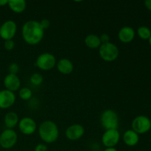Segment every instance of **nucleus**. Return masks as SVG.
<instances>
[{
	"label": "nucleus",
	"mask_w": 151,
	"mask_h": 151,
	"mask_svg": "<svg viewBox=\"0 0 151 151\" xmlns=\"http://www.w3.org/2000/svg\"><path fill=\"white\" fill-rule=\"evenodd\" d=\"M103 151H118L115 147H109V148H106Z\"/></svg>",
	"instance_id": "obj_30"
},
{
	"label": "nucleus",
	"mask_w": 151,
	"mask_h": 151,
	"mask_svg": "<svg viewBox=\"0 0 151 151\" xmlns=\"http://www.w3.org/2000/svg\"><path fill=\"white\" fill-rule=\"evenodd\" d=\"M7 5L14 13H22L26 9L27 3L24 0H10Z\"/></svg>",
	"instance_id": "obj_19"
},
{
	"label": "nucleus",
	"mask_w": 151,
	"mask_h": 151,
	"mask_svg": "<svg viewBox=\"0 0 151 151\" xmlns=\"http://www.w3.org/2000/svg\"><path fill=\"white\" fill-rule=\"evenodd\" d=\"M84 42L87 47H88L89 49H93V50L99 49L102 44L100 36L95 35V34H89L87 35L85 38Z\"/></svg>",
	"instance_id": "obj_18"
},
{
	"label": "nucleus",
	"mask_w": 151,
	"mask_h": 151,
	"mask_svg": "<svg viewBox=\"0 0 151 151\" xmlns=\"http://www.w3.org/2000/svg\"><path fill=\"white\" fill-rule=\"evenodd\" d=\"M139 140V134L133 130H128L123 134V142L126 145L133 147L137 145Z\"/></svg>",
	"instance_id": "obj_16"
},
{
	"label": "nucleus",
	"mask_w": 151,
	"mask_h": 151,
	"mask_svg": "<svg viewBox=\"0 0 151 151\" xmlns=\"http://www.w3.org/2000/svg\"><path fill=\"white\" fill-rule=\"evenodd\" d=\"M44 81V78L41 74L40 73H34L32 74L29 78V81L31 83L35 86H38L41 85Z\"/></svg>",
	"instance_id": "obj_22"
},
{
	"label": "nucleus",
	"mask_w": 151,
	"mask_h": 151,
	"mask_svg": "<svg viewBox=\"0 0 151 151\" xmlns=\"http://www.w3.org/2000/svg\"><path fill=\"white\" fill-rule=\"evenodd\" d=\"M150 126H151V119H150Z\"/></svg>",
	"instance_id": "obj_32"
},
{
	"label": "nucleus",
	"mask_w": 151,
	"mask_h": 151,
	"mask_svg": "<svg viewBox=\"0 0 151 151\" xmlns=\"http://www.w3.org/2000/svg\"><path fill=\"white\" fill-rule=\"evenodd\" d=\"M100 41H101L102 44H107V43L110 42V36L106 33H103L100 36Z\"/></svg>",
	"instance_id": "obj_25"
},
{
	"label": "nucleus",
	"mask_w": 151,
	"mask_h": 151,
	"mask_svg": "<svg viewBox=\"0 0 151 151\" xmlns=\"http://www.w3.org/2000/svg\"><path fill=\"white\" fill-rule=\"evenodd\" d=\"M57 64L56 58L50 52H44L38 56L35 65L38 69L44 71L51 70Z\"/></svg>",
	"instance_id": "obj_5"
},
{
	"label": "nucleus",
	"mask_w": 151,
	"mask_h": 151,
	"mask_svg": "<svg viewBox=\"0 0 151 151\" xmlns=\"http://www.w3.org/2000/svg\"><path fill=\"white\" fill-rule=\"evenodd\" d=\"M100 123L106 130L117 129L119 127V117L115 111L105 110L100 116Z\"/></svg>",
	"instance_id": "obj_3"
},
{
	"label": "nucleus",
	"mask_w": 151,
	"mask_h": 151,
	"mask_svg": "<svg viewBox=\"0 0 151 151\" xmlns=\"http://www.w3.org/2000/svg\"><path fill=\"white\" fill-rule=\"evenodd\" d=\"M34 151H47V146L45 144L40 143L35 146Z\"/></svg>",
	"instance_id": "obj_27"
},
{
	"label": "nucleus",
	"mask_w": 151,
	"mask_h": 151,
	"mask_svg": "<svg viewBox=\"0 0 151 151\" xmlns=\"http://www.w3.org/2000/svg\"><path fill=\"white\" fill-rule=\"evenodd\" d=\"M85 133L83 126L80 124H73L68 127L65 132L66 138L71 141H76L81 139Z\"/></svg>",
	"instance_id": "obj_12"
},
{
	"label": "nucleus",
	"mask_w": 151,
	"mask_h": 151,
	"mask_svg": "<svg viewBox=\"0 0 151 151\" xmlns=\"http://www.w3.org/2000/svg\"><path fill=\"white\" fill-rule=\"evenodd\" d=\"M40 24H41V26L42 27L43 29L45 30V29H48V28L50 27L51 23H50V22L48 20V19H43V20H41V22H40Z\"/></svg>",
	"instance_id": "obj_26"
},
{
	"label": "nucleus",
	"mask_w": 151,
	"mask_h": 151,
	"mask_svg": "<svg viewBox=\"0 0 151 151\" xmlns=\"http://www.w3.org/2000/svg\"><path fill=\"white\" fill-rule=\"evenodd\" d=\"M8 4V0H0V7H4L7 5Z\"/></svg>",
	"instance_id": "obj_29"
},
{
	"label": "nucleus",
	"mask_w": 151,
	"mask_h": 151,
	"mask_svg": "<svg viewBox=\"0 0 151 151\" xmlns=\"http://www.w3.org/2000/svg\"><path fill=\"white\" fill-rule=\"evenodd\" d=\"M135 37V31L132 27L128 26L123 27L118 32V38L122 43L128 44L134 40Z\"/></svg>",
	"instance_id": "obj_14"
},
{
	"label": "nucleus",
	"mask_w": 151,
	"mask_h": 151,
	"mask_svg": "<svg viewBox=\"0 0 151 151\" xmlns=\"http://www.w3.org/2000/svg\"><path fill=\"white\" fill-rule=\"evenodd\" d=\"M22 38L27 44L36 45L41 41L44 35V29L40 22L35 20H29L24 24L22 29Z\"/></svg>",
	"instance_id": "obj_1"
},
{
	"label": "nucleus",
	"mask_w": 151,
	"mask_h": 151,
	"mask_svg": "<svg viewBox=\"0 0 151 151\" xmlns=\"http://www.w3.org/2000/svg\"><path fill=\"white\" fill-rule=\"evenodd\" d=\"M131 126H132L133 131H135L137 134H145L147 131H150L151 128L150 121L149 118L146 116L140 115V116L134 118L132 124H131Z\"/></svg>",
	"instance_id": "obj_7"
},
{
	"label": "nucleus",
	"mask_w": 151,
	"mask_h": 151,
	"mask_svg": "<svg viewBox=\"0 0 151 151\" xmlns=\"http://www.w3.org/2000/svg\"><path fill=\"white\" fill-rule=\"evenodd\" d=\"M9 74H13V75H17L19 71V66L16 63H12L8 66Z\"/></svg>",
	"instance_id": "obj_23"
},
{
	"label": "nucleus",
	"mask_w": 151,
	"mask_h": 151,
	"mask_svg": "<svg viewBox=\"0 0 151 151\" xmlns=\"http://www.w3.org/2000/svg\"><path fill=\"white\" fill-rule=\"evenodd\" d=\"M137 33L139 38H141L143 40H149V38L151 36V31L147 27H140L139 29H137Z\"/></svg>",
	"instance_id": "obj_21"
},
{
	"label": "nucleus",
	"mask_w": 151,
	"mask_h": 151,
	"mask_svg": "<svg viewBox=\"0 0 151 151\" xmlns=\"http://www.w3.org/2000/svg\"><path fill=\"white\" fill-rule=\"evenodd\" d=\"M17 32V24L13 20H7L0 26V37L4 41L12 40Z\"/></svg>",
	"instance_id": "obj_8"
},
{
	"label": "nucleus",
	"mask_w": 151,
	"mask_h": 151,
	"mask_svg": "<svg viewBox=\"0 0 151 151\" xmlns=\"http://www.w3.org/2000/svg\"><path fill=\"white\" fill-rule=\"evenodd\" d=\"M120 134L117 129L106 130L102 136V143L106 148L114 147L119 143Z\"/></svg>",
	"instance_id": "obj_9"
},
{
	"label": "nucleus",
	"mask_w": 151,
	"mask_h": 151,
	"mask_svg": "<svg viewBox=\"0 0 151 151\" xmlns=\"http://www.w3.org/2000/svg\"><path fill=\"white\" fill-rule=\"evenodd\" d=\"M38 134L41 139L47 144L54 143L59 137L58 127L53 121L45 120L38 127Z\"/></svg>",
	"instance_id": "obj_2"
},
{
	"label": "nucleus",
	"mask_w": 151,
	"mask_h": 151,
	"mask_svg": "<svg viewBox=\"0 0 151 151\" xmlns=\"http://www.w3.org/2000/svg\"><path fill=\"white\" fill-rule=\"evenodd\" d=\"M3 83H4L5 89L12 91V92H14V91L20 89L21 81L17 75L8 74L4 78Z\"/></svg>",
	"instance_id": "obj_13"
},
{
	"label": "nucleus",
	"mask_w": 151,
	"mask_h": 151,
	"mask_svg": "<svg viewBox=\"0 0 151 151\" xmlns=\"http://www.w3.org/2000/svg\"><path fill=\"white\" fill-rule=\"evenodd\" d=\"M119 49L111 42L103 44L99 48V55L103 60L106 62H113L119 56Z\"/></svg>",
	"instance_id": "obj_4"
},
{
	"label": "nucleus",
	"mask_w": 151,
	"mask_h": 151,
	"mask_svg": "<svg viewBox=\"0 0 151 151\" xmlns=\"http://www.w3.org/2000/svg\"><path fill=\"white\" fill-rule=\"evenodd\" d=\"M145 5L147 7V9L151 10V0H147V1H145Z\"/></svg>",
	"instance_id": "obj_28"
},
{
	"label": "nucleus",
	"mask_w": 151,
	"mask_h": 151,
	"mask_svg": "<svg viewBox=\"0 0 151 151\" xmlns=\"http://www.w3.org/2000/svg\"><path fill=\"white\" fill-rule=\"evenodd\" d=\"M19 96L22 100L27 101L32 98V92L27 87H23V88H20V89L19 90Z\"/></svg>",
	"instance_id": "obj_20"
},
{
	"label": "nucleus",
	"mask_w": 151,
	"mask_h": 151,
	"mask_svg": "<svg viewBox=\"0 0 151 151\" xmlns=\"http://www.w3.org/2000/svg\"><path fill=\"white\" fill-rule=\"evenodd\" d=\"M4 49H5L6 50H8V51L13 50L15 47V42L13 41V39L7 40V41H4Z\"/></svg>",
	"instance_id": "obj_24"
},
{
	"label": "nucleus",
	"mask_w": 151,
	"mask_h": 151,
	"mask_svg": "<svg viewBox=\"0 0 151 151\" xmlns=\"http://www.w3.org/2000/svg\"><path fill=\"white\" fill-rule=\"evenodd\" d=\"M58 70L63 75H69L74 70V65L70 60L67 58H61L56 64Z\"/></svg>",
	"instance_id": "obj_15"
},
{
	"label": "nucleus",
	"mask_w": 151,
	"mask_h": 151,
	"mask_svg": "<svg viewBox=\"0 0 151 151\" xmlns=\"http://www.w3.org/2000/svg\"><path fill=\"white\" fill-rule=\"evenodd\" d=\"M17 141V133L13 129L7 128L0 134V146L4 149L12 148L16 145Z\"/></svg>",
	"instance_id": "obj_6"
},
{
	"label": "nucleus",
	"mask_w": 151,
	"mask_h": 151,
	"mask_svg": "<svg viewBox=\"0 0 151 151\" xmlns=\"http://www.w3.org/2000/svg\"><path fill=\"white\" fill-rule=\"evenodd\" d=\"M149 43H150V44L151 45V36H150V38H149Z\"/></svg>",
	"instance_id": "obj_31"
},
{
	"label": "nucleus",
	"mask_w": 151,
	"mask_h": 151,
	"mask_svg": "<svg viewBox=\"0 0 151 151\" xmlns=\"http://www.w3.org/2000/svg\"><path fill=\"white\" fill-rule=\"evenodd\" d=\"M18 127L21 133L27 136L34 134L37 128L35 121L29 116H25L20 119L18 124Z\"/></svg>",
	"instance_id": "obj_10"
},
{
	"label": "nucleus",
	"mask_w": 151,
	"mask_h": 151,
	"mask_svg": "<svg viewBox=\"0 0 151 151\" xmlns=\"http://www.w3.org/2000/svg\"><path fill=\"white\" fill-rule=\"evenodd\" d=\"M16 97L14 92L7 89L0 91V109H7L13 106L16 102Z\"/></svg>",
	"instance_id": "obj_11"
},
{
	"label": "nucleus",
	"mask_w": 151,
	"mask_h": 151,
	"mask_svg": "<svg viewBox=\"0 0 151 151\" xmlns=\"http://www.w3.org/2000/svg\"><path fill=\"white\" fill-rule=\"evenodd\" d=\"M19 122V116L16 113L13 111L7 112L4 117V122L5 126L8 129H13L16 125H18Z\"/></svg>",
	"instance_id": "obj_17"
}]
</instances>
